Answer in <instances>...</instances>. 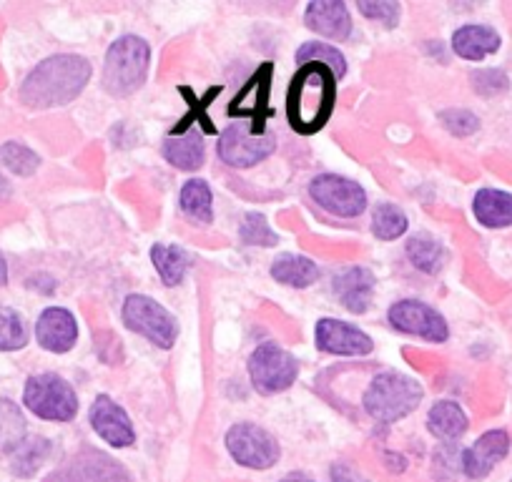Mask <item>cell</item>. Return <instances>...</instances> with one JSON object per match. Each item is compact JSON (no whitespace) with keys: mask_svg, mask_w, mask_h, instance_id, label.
Returning a JSON list of instances; mask_svg holds the SVG:
<instances>
[{"mask_svg":"<svg viewBox=\"0 0 512 482\" xmlns=\"http://www.w3.org/2000/svg\"><path fill=\"white\" fill-rule=\"evenodd\" d=\"M387 319H390L397 332L412 334V337L427 339V342L440 344L447 342V337H450V327H447L445 317L435 307L420 302V299H402V302L392 304Z\"/></svg>","mask_w":512,"mask_h":482,"instance_id":"7c38bea8","label":"cell"},{"mask_svg":"<svg viewBox=\"0 0 512 482\" xmlns=\"http://www.w3.org/2000/svg\"><path fill=\"white\" fill-rule=\"evenodd\" d=\"M88 420L96 435L111 447H131L136 440V432L126 410L111 400L108 395H98L88 410Z\"/></svg>","mask_w":512,"mask_h":482,"instance_id":"9a60e30c","label":"cell"},{"mask_svg":"<svg viewBox=\"0 0 512 482\" xmlns=\"http://www.w3.org/2000/svg\"><path fill=\"white\" fill-rule=\"evenodd\" d=\"M357 11L384 28H395L400 23V6L392 0H359Z\"/></svg>","mask_w":512,"mask_h":482,"instance_id":"e575fe53","label":"cell"},{"mask_svg":"<svg viewBox=\"0 0 512 482\" xmlns=\"http://www.w3.org/2000/svg\"><path fill=\"white\" fill-rule=\"evenodd\" d=\"M440 121L452 136H470L480 129V118H477L475 113L465 111V108H450V111H442Z\"/></svg>","mask_w":512,"mask_h":482,"instance_id":"d590c367","label":"cell"},{"mask_svg":"<svg viewBox=\"0 0 512 482\" xmlns=\"http://www.w3.org/2000/svg\"><path fill=\"white\" fill-rule=\"evenodd\" d=\"M332 477L334 482H354V475L347 470V467H334ZM357 482H364V480H357Z\"/></svg>","mask_w":512,"mask_h":482,"instance_id":"74e56055","label":"cell"},{"mask_svg":"<svg viewBox=\"0 0 512 482\" xmlns=\"http://www.w3.org/2000/svg\"><path fill=\"white\" fill-rule=\"evenodd\" d=\"M179 206L191 221L196 224H211L214 221V196H211L209 184L204 179L186 181L179 194Z\"/></svg>","mask_w":512,"mask_h":482,"instance_id":"4316f807","label":"cell"},{"mask_svg":"<svg viewBox=\"0 0 512 482\" xmlns=\"http://www.w3.org/2000/svg\"><path fill=\"white\" fill-rule=\"evenodd\" d=\"M36 339L48 352H68V349H73V344L78 339L76 317L63 307H48L36 322Z\"/></svg>","mask_w":512,"mask_h":482,"instance_id":"e0dca14e","label":"cell"},{"mask_svg":"<svg viewBox=\"0 0 512 482\" xmlns=\"http://www.w3.org/2000/svg\"><path fill=\"white\" fill-rule=\"evenodd\" d=\"M151 61V48L144 38L123 36L111 43L103 63V88L111 96H131L146 81Z\"/></svg>","mask_w":512,"mask_h":482,"instance_id":"277c9868","label":"cell"},{"mask_svg":"<svg viewBox=\"0 0 512 482\" xmlns=\"http://www.w3.org/2000/svg\"><path fill=\"white\" fill-rule=\"evenodd\" d=\"M0 164L18 176H31L36 174V169L41 166V159H38V154H33L28 146L11 141V144L0 146Z\"/></svg>","mask_w":512,"mask_h":482,"instance_id":"d6a6232c","label":"cell"},{"mask_svg":"<svg viewBox=\"0 0 512 482\" xmlns=\"http://www.w3.org/2000/svg\"><path fill=\"white\" fill-rule=\"evenodd\" d=\"M467 415L462 412V407L452 400H442L437 405L430 407L427 412V430L437 437V440H460L467 432Z\"/></svg>","mask_w":512,"mask_h":482,"instance_id":"603a6c76","label":"cell"},{"mask_svg":"<svg viewBox=\"0 0 512 482\" xmlns=\"http://www.w3.org/2000/svg\"><path fill=\"white\" fill-rule=\"evenodd\" d=\"M26 440V420L11 400H0V452H11Z\"/></svg>","mask_w":512,"mask_h":482,"instance_id":"f1b7e54d","label":"cell"},{"mask_svg":"<svg viewBox=\"0 0 512 482\" xmlns=\"http://www.w3.org/2000/svg\"><path fill=\"white\" fill-rule=\"evenodd\" d=\"M226 450L239 465L251 470H269L279 460V445L264 427L239 422L226 432Z\"/></svg>","mask_w":512,"mask_h":482,"instance_id":"8fae6325","label":"cell"},{"mask_svg":"<svg viewBox=\"0 0 512 482\" xmlns=\"http://www.w3.org/2000/svg\"><path fill=\"white\" fill-rule=\"evenodd\" d=\"M121 314L131 332L141 334L161 349L174 347L176 337H179V324H176L174 314L161 307L156 299L146 297V294H131L123 302Z\"/></svg>","mask_w":512,"mask_h":482,"instance_id":"8992f818","label":"cell"},{"mask_svg":"<svg viewBox=\"0 0 512 482\" xmlns=\"http://www.w3.org/2000/svg\"><path fill=\"white\" fill-rule=\"evenodd\" d=\"M507 452H510V435L505 430H490L462 452V470L472 480H480L490 475L497 462L505 460Z\"/></svg>","mask_w":512,"mask_h":482,"instance_id":"2e32d148","label":"cell"},{"mask_svg":"<svg viewBox=\"0 0 512 482\" xmlns=\"http://www.w3.org/2000/svg\"><path fill=\"white\" fill-rule=\"evenodd\" d=\"M332 289L344 309L354 314H364L372 304L374 274L364 267H349L334 277Z\"/></svg>","mask_w":512,"mask_h":482,"instance_id":"d6986e66","label":"cell"},{"mask_svg":"<svg viewBox=\"0 0 512 482\" xmlns=\"http://www.w3.org/2000/svg\"><path fill=\"white\" fill-rule=\"evenodd\" d=\"M46 482H131V475L106 452L81 450Z\"/></svg>","mask_w":512,"mask_h":482,"instance_id":"4fadbf2b","label":"cell"},{"mask_svg":"<svg viewBox=\"0 0 512 482\" xmlns=\"http://www.w3.org/2000/svg\"><path fill=\"white\" fill-rule=\"evenodd\" d=\"M297 61L302 63H322V66L332 68V73L339 78H344L347 73V61H344L342 53L337 51V46H329V43L322 41H309L304 43L302 48L297 51Z\"/></svg>","mask_w":512,"mask_h":482,"instance_id":"f546056e","label":"cell"},{"mask_svg":"<svg viewBox=\"0 0 512 482\" xmlns=\"http://www.w3.org/2000/svg\"><path fill=\"white\" fill-rule=\"evenodd\" d=\"M6 282H8V264H6V259L0 257V287H3Z\"/></svg>","mask_w":512,"mask_h":482,"instance_id":"ab89813d","label":"cell"},{"mask_svg":"<svg viewBox=\"0 0 512 482\" xmlns=\"http://www.w3.org/2000/svg\"><path fill=\"white\" fill-rule=\"evenodd\" d=\"M151 262H154L156 274H159L166 287H176V284L184 282L186 272L191 267L189 254L181 247H174V244H154L151 247Z\"/></svg>","mask_w":512,"mask_h":482,"instance_id":"cb8c5ba5","label":"cell"},{"mask_svg":"<svg viewBox=\"0 0 512 482\" xmlns=\"http://www.w3.org/2000/svg\"><path fill=\"white\" fill-rule=\"evenodd\" d=\"M279 482H314V480H312V477L302 475V472H292V475L282 477V480H279Z\"/></svg>","mask_w":512,"mask_h":482,"instance_id":"f35d334b","label":"cell"},{"mask_svg":"<svg viewBox=\"0 0 512 482\" xmlns=\"http://www.w3.org/2000/svg\"><path fill=\"white\" fill-rule=\"evenodd\" d=\"M472 211H475V219L487 229H505V226H512V194L500 189L477 191Z\"/></svg>","mask_w":512,"mask_h":482,"instance_id":"44dd1931","label":"cell"},{"mask_svg":"<svg viewBox=\"0 0 512 482\" xmlns=\"http://www.w3.org/2000/svg\"><path fill=\"white\" fill-rule=\"evenodd\" d=\"M274 149H277V139L274 136L251 134L249 124H244V121H236L229 129L221 131L219 146H216L219 159L226 166H231V169H249V166H256L259 161L267 159Z\"/></svg>","mask_w":512,"mask_h":482,"instance_id":"30bf717a","label":"cell"},{"mask_svg":"<svg viewBox=\"0 0 512 482\" xmlns=\"http://www.w3.org/2000/svg\"><path fill=\"white\" fill-rule=\"evenodd\" d=\"M23 402L33 415L51 422H71L78 412L76 390L53 372L31 377L23 390Z\"/></svg>","mask_w":512,"mask_h":482,"instance_id":"5b68a950","label":"cell"},{"mask_svg":"<svg viewBox=\"0 0 512 482\" xmlns=\"http://www.w3.org/2000/svg\"><path fill=\"white\" fill-rule=\"evenodd\" d=\"M314 342L322 352L339 354V357H364L374 349V342L369 334L354 324L342 322V319L324 317L314 327Z\"/></svg>","mask_w":512,"mask_h":482,"instance_id":"5bb4252c","label":"cell"},{"mask_svg":"<svg viewBox=\"0 0 512 482\" xmlns=\"http://www.w3.org/2000/svg\"><path fill=\"white\" fill-rule=\"evenodd\" d=\"M472 86H475V91L482 93V96H495V93L507 91L510 81H507L505 73L497 71V68H487V71L472 73Z\"/></svg>","mask_w":512,"mask_h":482,"instance_id":"8d00e7d4","label":"cell"},{"mask_svg":"<svg viewBox=\"0 0 512 482\" xmlns=\"http://www.w3.org/2000/svg\"><path fill=\"white\" fill-rule=\"evenodd\" d=\"M91 81V63L83 56L61 53L38 63L21 86V101L31 108L71 103Z\"/></svg>","mask_w":512,"mask_h":482,"instance_id":"7a4b0ae2","label":"cell"},{"mask_svg":"<svg viewBox=\"0 0 512 482\" xmlns=\"http://www.w3.org/2000/svg\"><path fill=\"white\" fill-rule=\"evenodd\" d=\"M51 452V445L43 437H33V440H23L21 447L16 450L13 457V472L16 475H33V472L41 467V462L46 460V455Z\"/></svg>","mask_w":512,"mask_h":482,"instance_id":"4dcf8cb0","label":"cell"},{"mask_svg":"<svg viewBox=\"0 0 512 482\" xmlns=\"http://www.w3.org/2000/svg\"><path fill=\"white\" fill-rule=\"evenodd\" d=\"M241 241L249 247H274L279 236L262 214H249L241 224Z\"/></svg>","mask_w":512,"mask_h":482,"instance_id":"836d02e7","label":"cell"},{"mask_svg":"<svg viewBox=\"0 0 512 482\" xmlns=\"http://www.w3.org/2000/svg\"><path fill=\"white\" fill-rule=\"evenodd\" d=\"M28 342L26 324L11 307H0V352H13Z\"/></svg>","mask_w":512,"mask_h":482,"instance_id":"1f68e13d","label":"cell"},{"mask_svg":"<svg viewBox=\"0 0 512 482\" xmlns=\"http://www.w3.org/2000/svg\"><path fill=\"white\" fill-rule=\"evenodd\" d=\"M500 48V36L490 26H462L452 36V51L465 61H482Z\"/></svg>","mask_w":512,"mask_h":482,"instance_id":"ffe728a7","label":"cell"},{"mask_svg":"<svg viewBox=\"0 0 512 482\" xmlns=\"http://www.w3.org/2000/svg\"><path fill=\"white\" fill-rule=\"evenodd\" d=\"M164 159L169 161L174 169L179 171H196L204 166L206 159V146L201 134L196 131H189V134H181V136H169L161 149Z\"/></svg>","mask_w":512,"mask_h":482,"instance_id":"7402d4cb","label":"cell"},{"mask_svg":"<svg viewBox=\"0 0 512 482\" xmlns=\"http://www.w3.org/2000/svg\"><path fill=\"white\" fill-rule=\"evenodd\" d=\"M422 402V387L412 377L402 375V372H382L369 382L367 392L362 397V405L372 420L382 422V425H392V422L405 420L407 415L420 407Z\"/></svg>","mask_w":512,"mask_h":482,"instance_id":"3957f363","label":"cell"},{"mask_svg":"<svg viewBox=\"0 0 512 482\" xmlns=\"http://www.w3.org/2000/svg\"><path fill=\"white\" fill-rule=\"evenodd\" d=\"M407 259L415 269H420L422 274H437L442 272L447 262V252L440 241L430 234H415L407 241Z\"/></svg>","mask_w":512,"mask_h":482,"instance_id":"484cf974","label":"cell"},{"mask_svg":"<svg viewBox=\"0 0 512 482\" xmlns=\"http://www.w3.org/2000/svg\"><path fill=\"white\" fill-rule=\"evenodd\" d=\"M309 31L329 41H347L352 36V18L342 0H314L304 13Z\"/></svg>","mask_w":512,"mask_h":482,"instance_id":"ac0fdd59","label":"cell"},{"mask_svg":"<svg viewBox=\"0 0 512 482\" xmlns=\"http://www.w3.org/2000/svg\"><path fill=\"white\" fill-rule=\"evenodd\" d=\"M299 365L297 359L287 349L277 344H262L256 347L249 357V377L251 385L262 395H277L289 390L297 382Z\"/></svg>","mask_w":512,"mask_h":482,"instance_id":"ba28073f","label":"cell"},{"mask_svg":"<svg viewBox=\"0 0 512 482\" xmlns=\"http://www.w3.org/2000/svg\"><path fill=\"white\" fill-rule=\"evenodd\" d=\"M11 194V186L6 184V179H3V176H0V199H6V196Z\"/></svg>","mask_w":512,"mask_h":482,"instance_id":"60d3db41","label":"cell"},{"mask_svg":"<svg viewBox=\"0 0 512 482\" xmlns=\"http://www.w3.org/2000/svg\"><path fill=\"white\" fill-rule=\"evenodd\" d=\"M309 196L319 209L329 211L332 216H342V219H354L367 209V191L347 176H317L309 184Z\"/></svg>","mask_w":512,"mask_h":482,"instance_id":"9c48e42d","label":"cell"},{"mask_svg":"<svg viewBox=\"0 0 512 482\" xmlns=\"http://www.w3.org/2000/svg\"><path fill=\"white\" fill-rule=\"evenodd\" d=\"M337 106V76L322 63H304L287 91V121L292 131L314 136L327 126Z\"/></svg>","mask_w":512,"mask_h":482,"instance_id":"6da1fadb","label":"cell"},{"mask_svg":"<svg viewBox=\"0 0 512 482\" xmlns=\"http://www.w3.org/2000/svg\"><path fill=\"white\" fill-rule=\"evenodd\" d=\"M272 277L277 279L279 284H287V287L307 289L317 282L319 269L309 257H299V254H282V257L272 264Z\"/></svg>","mask_w":512,"mask_h":482,"instance_id":"d4e9b609","label":"cell"},{"mask_svg":"<svg viewBox=\"0 0 512 482\" xmlns=\"http://www.w3.org/2000/svg\"><path fill=\"white\" fill-rule=\"evenodd\" d=\"M410 226V219H407L405 211L395 204H377L372 211V234L377 236L379 241H395L400 239L402 234Z\"/></svg>","mask_w":512,"mask_h":482,"instance_id":"83f0119b","label":"cell"},{"mask_svg":"<svg viewBox=\"0 0 512 482\" xmlns=\"http://www.w3.org/2000/svg\"><path fill=\"white\" fill-rule=\"evenodd\" d=\"M272 78H274V66L272 63H262V66L251 73L249 81L244 83V88L236 93L234 101H231L229 108H226L229 118H236V121L249 124L251 134L256 136H264L267 121L274 116V108L269 106Z\"/></svg>","mask_w":512,"mask_h":482,"instance_id":"52a82bcc","label":"cell"}]
</instances>
